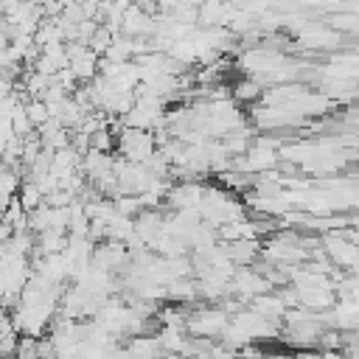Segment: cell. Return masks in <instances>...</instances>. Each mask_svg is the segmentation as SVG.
Listing matches in <instances>:
<instances>
[{
	"label": "cell",
	"mask_w": 359,
	"mask_h": 359,
	"mask_svg": "<svg viewBox=\"0 0 359 359\" xmlns=\"http://www.w3.org/2000/svg\"><path fill=\"white\" fill-rule=\"evenodd\" d=\"M25 3H34V6H42V0H25Z\"/></svg>",
	"instance_id": "obj_7"
},
{
	"label": "cell",
	"mask_w": 359,
	"mask_h": 359,
	"mask_svg": "<svg viewBox=\"0 0 359 359\" xmlns=\"http://www.w3.org/2000/svg\"><path fill=\"white\" fill-rule=\"evenodd\" d=\"M236 11L233 0H202L196 6V25L199 28H227L230 17Z\"/></svg>",
	"instance_id": "obj_2"
},
{
	"label": "cell",
	"mask_w": 359,
	"mask_h": 359,
	"mask_svg": "<svg viewBox=\"0 0 359 359\" xmlns=\"http://www.w3.org/2000/svg\"><path fill=\"white\" fill-rule=\"evenodd\" d=\"M261 95H264V87L252 76H247V79H241V81H236L230 87V98L236 104H252V101H261Z\"/></svg>",
	"instance_id": "obj_4"
},
{
	"label": "cell",
	"mask_w": 359,
	"mask_h": 359,
	"mask_svg": "<svg viewBox=\"0 0 359 359\" xmlns=\"http://www.w3.org/2000/svg\"><path fill=\"white\" fill-rule=\"evenodd\" d=\"M17 202L22 205L25 213H31L34 208H39V205L45 202V194L39 191V185H36L34 180H28V182H22V185L17 188Z\"/></svg>",
	"instance_id": "obj_5"
},
{
	"label": "cell",
	"mask_w": 359,
	"mask_h": 359,
	"mask_svg": "<svg viewBox=\"0 0 359 359\" xmlns=\"http://www.w3.org/2000/svg\"><path fill=\"white\" fill-rule=\"evenodd\" d=\"M227 323H230V320H227V311H224V309H205V311L191 314L188 328H191L194 334H202V337H216V334L224 331Z\"/></svg>",
	"instance_id": "obj_3"
},
{
	"label": "cell",
	"mask_w": 359,
	"mask_h": 359,
	"mask_svg": "<svg viewBox=\"0 0 359 359\" xmlns=\"http://www.w3.org/2000/svg\"><path fill=\"white\" fill-rule=\"evenodd\" d=\"M115 146H118V154L123 160H132V163H146L154 149H157V140H154V132L149 129H135V126H121L118 135H115Z\"/></svg>",
	"instance_id": "obj_1"
},
{
	"label": "cell",
	"mask_w": 359,
	"mask_h": 359,
	"mask_svg": "<svg viewBox=\"0 0 359 359\" xmlns=\"http://www.w3.org/2000/svg\"><path fill=\"white\" fill-rule=\"evenodd\" d=\"M132 6H140V8H146L149 14L157 11V0H132Z\"/></svg>",
	"instance_id": "obj_6"
}]
</instances>
